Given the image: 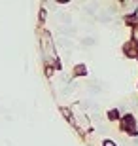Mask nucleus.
I'll return each instance as SVG.
<instances>
[{
	"label": "nucleus",
	"mask_w": 138,
	"mask_h": 146,
	"mask_svg": "<svg viewBox=\"0 0 138 146\" xmlns=\"http://www.w3.org/2000/svg\"><path fill=\"white\" fill-rule=\"evenodd\" d=\"M125 51H127V55L134 57V55H136V44H134V42H129L127 46H125Z\"/></svg>",
	"instance_id": "1"
},
{
	"label": "nucleus",
	"mask_w": 138,
	"mask_h": 146,
	"mask_svg": "<svg viewBox=\"0 0 138 146\" xmlns=\"http://www.w3.org/2000/svg\"><path fill=\"white\" fill-rule=\"evenodd\" d=\"M104 146H116V142H112V141H104Z\"/></svg>",
	"instance_id": "2"
}]
</instances>
